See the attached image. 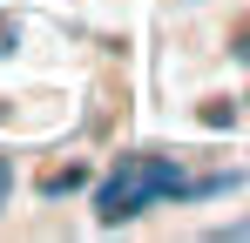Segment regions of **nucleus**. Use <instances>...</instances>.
<instances>
[{
  "label": "nucleus",
  "mask_w": 250,
  "mask_h": 243,
  "mask_svg": "<svg viewBox=\"0 0 250 243\" xmlns=\"http://www.w3.org/2000/svg\"><path fill=\"white\" fill-rule=\"evenodd\" d=\"M156 196H183L176 162H163V156H122V169L102 182L95 209H102V223H128V216H142Z\"/></svg>",
  "instance_id": "obj_1"
}]
</instances>
